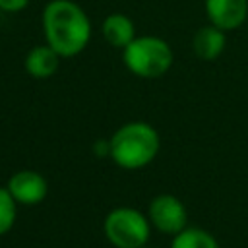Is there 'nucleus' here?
Instances as JSON below:
<instances>
[{
    "instance_id": "7ed1b4c3",
    "label": "nucleus",
    "mask_w": 248,
    "mask_h": 248,
    "mask_svg": "<svg viewBox=\"0 0 248 248\" xmlns=\"http://www.w3.org/2000/svg\"><path fill=\"white\" fill-rule=\"evenodd\" d=\"M174 54L170 45L157 35L136 37L122 48V62L134 76L141 79H157L172 66Z\"/></svg>"
},
{
    "instance_id": "ddd939ff",
    "label": "nucleus",
    "mask_w": 248,
    "mask_h": 248,
    "mask_svg": "<svg viewBox=\"0 0 248 248\" xmlns=\"http://www.w3.org/2000/svg\"><path fill=\"white\" fill-rule=\"evenodd\" d=\"M31 0H0V10L6 14H17L29 6Z\"/></svg>"
},
{
    "instance_id": "423d86ee",
    "label": "nucleus",
    "mask_w": 248,
    "mask_h": 248,
    "mask_svg": "<svg viewBox=\"0 0 248 248\" xmlns=\"http://www.w3.org/2000/svg\"><path fill=\"white\" fill-rule=\"evenodd\" d=\"M12 198L17 202V205H37L41 203L48 194V182L46 178L31 169L16 170L6 184Z\"/></svg>"
},
{
    "instance_id": "6e6552de",
    "label": "nucleus",
    "mask_w": 248,
    "mask_h": 248,
    "mask_svg": "<svg viewBox=\"0 0 248 248\" xmlns=\"http://www.w3.org/2000/svg\"><path fill=\"white\" fill-rule=\"evenodd\" d=\"M225 46H227V35H225V31H221L219 27H215L211 23L200 27L194 33V37H192V50L203 62L217 60L223 54Z\"/></svg>"
},
{
    "instance_id": "0eeeda50",
    "label": "nucleus",
    "mask_w": 248,
    "mask_h": 248,
    "mask_svg": "<svg viewBox=\"0 0 248 248\" xmlns=\"http://www.w3.org/2000/svg\"><path fill=\"white\" fill-rule=\"evenodd\" d=\"M207 21L221 31L238 29L248 17V0H203Z\"/></svg>"
},
{
    "instance_id": "f03ea898",
    "label": "nucleus",
    "mask_w": 248,
    "mask_h": 248,
    "mask_svg": "<svg viewBox=\"0 0 248 248\" xmlns=\"http://www.w3.org/2000/svg\"><path fill=\"white\" fill-rule=\"evenodd\" d=\"M110 159L124 170H140L153 163L161 149V136L155 126L143 120H132L114 130L108 138Z\"/></svg>"
},
{
    "instance_id": "f257e3e1",
    "label": "nucleus",
    "mask_w": 248,
    "mask_h": 248,
    "mask_svg": "<svg viewBox=\"0 0 248 248\" xmlns=\"http://www.w3.org/2000/svg\"><path fill=\"white\" fill-rule=\"evenodd\" d=\"M41 25L45 43L60 56L74 58L83 52L91 41V19L74 0H50L43 8Z\"/></svg>"
},
{
    "instance_id": "4468645a",
    "label": "nucleus",
    "mask_w": 248,
    "mask_h": 248,
    "mask_svg": "<svg viewBox=\"0 0 248 248\" xmlns=\"http://www.w3.org/2000/svg\"><path fill=\"white\" fill-rule=\"evenodd\" d=\"M93 151L97 157H110V141L108 140H97L93 143Z\"/></svg>"
},
{
    "instance_id": "20e7f679",
    "label": "nucleus",
    "mask_w": 248,
    "mask_h": 248,
    "mask_svg": "<svg viewBox=\"0 0 248 248\" xmlns=\"http://www.w3.org/2000/svg\"><path fill=\"white\" fill-rule=\"evenodd\" d=\"M103 231L116 248H143L151 234V223L140 209L120 205L107 213Z\"/></svg>"
},
{
    "instance_id": "39448f33",
    "label": "nucleus",
    "mask_w": 248,
    "mask_h": 248,
    "mask_svg": "<svg viewBox=\"0 0 248 248\" xmlns=\"http://www.w3.org/2000/svg\"><path fill=\"white\" fill-rule=\"evenodd\" d=\"M147 219L151 227L165 234H178L188 227L186 205L172 194H159L149 202Z\"/></svg>"
},
{
    "instance_id": "9d476101",
    "label": "nucleus",
    "mask_w": 248,
    "mask_h": 248,
    "mask_svg": "<svg viewBox=\"0 0 248 248\" xmlns=\"http://www.w3.org/2000/svg\"><path fill=\"white\" fill-rule=\"evenodd\" d=\"M101 31H103L105 41H107L110 46H114V48H124V46H128V45L138 37V35H136V25H134V21H132L126 14H120V12L108 14V16L103 19Z\"/></svg>"
},
{
    "instance_id": "f8f14e48",
    "label": "nucleus",
    "mask_w": 248,
    "mask_h": 248,
    "mask_svg": "<svg viewBox=\"0 0 248 248\" xmlns=\"http://www.w3.org/2000/svg\"><path fill=\"white\" fill-rule=\"evenodd\" d=\"M17 217V202L12 198L6 186H0V236L10 232Z\"/></svg>"
},
{
    "instance_id": "1a4fd4ad",
    "label": "nucleus",
    "mask_w": 248,
    "mask_h": 248,
    "mask_svg": "<svg viewBox=\"0 0 248 248\" xmlns=\"http://www.w3.org/2000/svg\"><path fill=\"white\" fill-rule=\"evenodd\" d=\"M23 66H25V72L33 79H48L58 72L60 56L46 43L45 45H37L27 52Z\"/></svg>"
},
{
    "instance_id": "9b49d317",
    "label": "nucleus",
    "mask_w": 248,
    "mask_h": 248,
    "mask_svg": "<svg viewBox=\"0 0 248 248\" xmlns=\"http://www.w3.org/2000/svg\"><path fill=\"white\" fill-rule=\"evenodd\" d=\"M170 248H219L215 236L198 227H186L172 236Z\"/></svg>"
}]
</instances>
